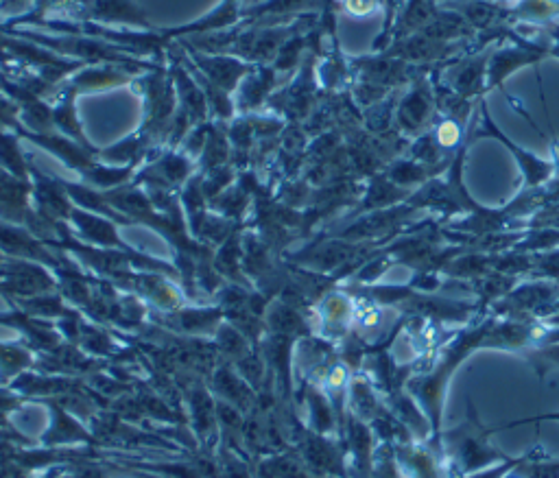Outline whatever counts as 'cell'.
Returning a JSON list of instances; mask_svg holds the SVG:
<instances>
[{
    "instance_id": "8",
    "label": "cell",
    "mask_w": 559,
    "mask_h": 478,
    "mask_svg": "<svg viewBox=\"0 0 559 478\" xmlns=\"http://www.w3.org/2000/svg\"><path fill=\"white\" fill-rule=\"evenodd\" d=\"M549 40V55L559 59V25H555V22L549 25Z\"/></svg>"
},
{
    "instance_id": "7",
    "label": "cell",
    "mask_w": 559,
    "mask_h": 478,
    "mask_svg": "<svg viewBox=\"0 0 559 478\" xmlns=\"http://www.w3.org/2000/svg\"><path fill=\"white\" fill-rule=\"evenodd\" d=\"M538 422H559V411H555V413H542V415H535V417H527V420H518V422H509V424H503V426H498V428H494V430L516 428V426H522V424H538Z\"/></svg>"
},
{
    "instance_id": "2",
    "label": "cell",
    "mask_w": 559,
    "mask_h": 478,
    "mask_svg": "<svg viewBox=\"0 0 559 478\" xmlns=\"http://www.w3.org/2000/svg\"><path fill=\"white\" fill-rule=\"evenodd\" d=\"M479 138H492L496 142H501V145L511 153V158H514L518 171H520L522 179H525V184H527L529 190L549 184V179H551V175L555 171V166L551 162L538 158V155H533L531 151L518 147L516 142H511L503 134L501 127H498L492 121L490 112H487L485 101H481V121H479V127L474 129V138L472 140H479Z\"/></svg>"
},
{
    "instance_id": "3",
    "label": "cell",
    "mask_w": 559,
    "mask_h": 478,
    "mask_svg": "<svg viewBox=\"0 0 559 478\" xmlns=\"http://www.w3.org/2000/svg\"><path fill=\"white\" fill-rule=\"evenodd\" d=\"M544 57H549V46L527 44L522 42L518 46H503V49L492 51L490 62H487V90L501 88L503 81L511 77L522 66L540 64Z\"/></svg>"
},
{
    "instance_id": "4",
    "label": "cell",
    "mask_w": 559,
    "mask_h": 478,
    "mask_svg": "<svg viewBox=\"0 0 559 478\" xmlns=\"http://www.w3.org/2000/svg\"><path fill=\"white\" fill-rule=\"evenodd\" d=\"M433 114V97H431V88L426 86V81H415L413 90L407 94V99L402 101L400 105V125L404 127V131L409 134H415V131L422 129L428 121H431Z\"/></svg>"
},
{
    "instance_id": "1",
    "label": "cell",
    "mask_w": 559,
    "mask_h": 478,
    "mask_svg": "<svg viewBox=\"0 0 559 478\" xmlns=\"http://www.w3.org/2000/svg\"><path fill=\"white\" fill-rule=\"evenodd\" d=\"M492 433H496V430L483 426L477 411H474V404L468 402L466 420H463L457 428L442 433V441L448 446L450 454H453V459L459 463L461 470L474 472V470H483L496 461L511 459L490 444Z\"/></svg>"
},
{
    "instance_id": "6",
    "label": "cell",
    "mask_w": 559,
    "mask_h": 478,
    "mask_svg": "<svg viewBox=\"0 0 559 478\" xmlns=\"http://www.w3.org/2000/svg\"><path fill=\"white\" fill-rule=\"evenodd\" d=\"M518 18L527 22H538V25H546L555 14H559V3L557 0H520L516 7Z\"/></svg>"
},
{
    "instance_id": "5",
    "label": "cell",
    "mask_w": 559,
    "mask_h": 478,
    "mask_svg": "<svg viewBox=\"0 0 559 478\" xmlns=\"http://www.w3.org/2000/svg\"><path fill=\"white\" fill-rule=\"evenodd\" d=\"M321 317H324V328L332 337H339L348 330L352 321V306L346 297L335 295L328 297L326 304L321 306Z\"/></svg>"
}]
</instances>
